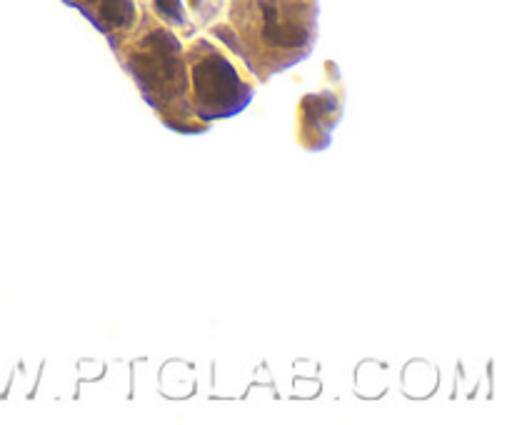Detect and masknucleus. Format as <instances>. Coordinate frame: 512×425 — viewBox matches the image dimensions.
<instances>
[{
	"instance_id": "nucleus-1",
	"label": "nucleus",
	"mask_w": 512,
	"mask_h": 425,
	"mask_svg": "<svg viewBox=\"0 0 512 425\" xmlns=\"http://www.w3.org/2000/svg\"><path fill=\"white\" fill-rule=\"evenodd\" d=\"M223 40L245 68L268 83L273 75L305 60L318 38V3L315 0H233L230 23L215 25Z\"/></svg>"
},
{
	"instance_id": "nucleus-2",
	"label": "nucleus",
	"mask_w": 512,
	"mask_h": 425,
	"mask_svg": "<svg viewBox=\"0 0 512 425\" xmlns=\"http://www.w3.org/2000/svg\"><path fill=\"white\" fill-rule=\"evenodd\" d=\"M120 63L143 93L145 103L158 113L165 128L178 133H205L190 108V85L185 50L178 35L165 25H148L128 43L115 45Z\"/></svg>"
},
{
	"instance_id": "nucleus-3",
	"label": "nucleus",
	"mask_w": 512,
	"mask_h": 425,
	"mask_svg": "<svg viewBox=\"0 0 512 425\" xmlns=\"http://www.w3.org/2000/svg\"><path fill=\"white\" fill-rule=\"evenodd\" d=\"M185 65H188L190 108L198 123L210 125L215 120L233 118L253 103V80L240 73L233 58L215 48L210 40H193L185 50Z\"/></svg>"
},
{
	"instance_id": "nucleus-4",
	"label": "nucleus",
	"mask_w": 512,
	"mask_h": 425,
	"mask_svg": "<svg viewBox=\"0 0 512 425\" xmlns=\"http://www.w3.org/2000/svg\"><path fill=\"white\" fill-rule=\"evenodd\" d=\"M343 115V88H323L320 93H308L298 105V140L305 150H325L330 145V133Z\"/></svg>"
},
{
	"instance_id": "nucleus-5",
	"label": "nucleus",
	"mask_w": 512,
	"mask_h": 425,
	"mask_svg": "<svg viewBox=\"0 0 512 425\" xmlns=\"http://www.w3.org/2000/svg\"><path fill=\"white\" fill-rule=\"evenodd\" d=\"M70 3L78 5L98 25L100 33L108 35L113 48L120 43V38L130 33L138 18L135 0H70Z\"/></svg>"
}]
</instances>
